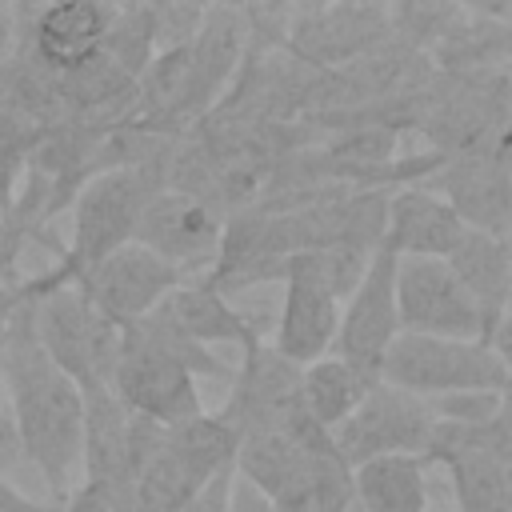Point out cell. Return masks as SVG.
I'll list each match as a JSON object with an SVG mask.
<instances>
[{
    "label": "cell",
    "instance_id": "1",
    "mask_svg": "<svg viewBox=\"0 0 512 512\" xmlns=\"http://www.w3.org/2000/svg\"><path fill=\"white\" fill-rule=\"evenodd\" d=\"M0 380L24 460L44 476L52 500L60 504L72 492V476L84 452V404L80 388L44 356L32 328L28 292L0 340Z\"/></svg>",
    "mask_w": 512,
    "mask_h": 512
},
{
    "label": "cell",
    "instance_id": "2",
    "mask_svg": "<svg viewBox=\"0 0 512 512\" xmlns=\"http://www.w3.org/2000/svg\"><path fill=\"white\" fill-rule=\"evenodd\" d=\"M200 376H232V368L192 340H184L156 312L120 328V352L108 376V392L128 416L156 428L196 420L204 412Z\"/></svg>",
    "mask_w": 512,
    "mask_h": 512
},
{
    "label": "cell",
    "instance_id": "3",
    "mask_svg": "<svg viewBox=\"0 0 512 512\" xmlns=\"http://www.w3.org/2000/svg\"><path fill=\"white\" fill-rule=\"evenodd\" d=\"M172 144H176V136L148 164H112V168H100L96 176H88L80 184V192L72 196V240H68V248H60V260L48 272H36L20 284L28 292L76 288L104 256L132 244L136 220H140L148 196L164 188V164H168Z\"/></svg>",
    "mask_w": 512,
    "mask_h": 512
},
{
    "label": "cell",
    "instance_id": "4",
    "mask_svg": "<svg viewBox=\"0 0 512 512\" xmlns=\"http://www.w3.org/2000/svg\"><path fill=\"white\" fill-rule=\"evenodd\" d=\"M236 476L260 488L276 512H348L352 468L316 424L300 432H264L236 440Z\"/></svg>",
    "mask_w": 512,
    "mask_h": 512
},
{
    "label": "cell",
    "instance_id": "5",
    "mask_svg": "<svg viewBox=\"0 0 512 512\" xmlns=\"http://www.w3.org/2000/svg\"><path fill=\"white\" fill-rule=\"evenodd\" d=\"M232 460L236 432L212 412L160 428L156 448L132 480V512H184Z\"/></svg>",
    "mask_w": 512,
    "mask_h": 512
},
{
    "label": "cell",
    "instance_id": "6",
    "mask_svg": "<svg viewBox=\"0 0 512 512\" xmlns=\"http://www.w3.org/2000/svg\"><path fill=\"white\" fill-rule=\"evenodd\" d=\"M380 384H392L416 400H440L456 392H508V356L488 340H440L396 336Z\"/></svg>",
    "mask_w": 512,
    "mask_h": 512
},
{
    "label": "cell",
    "instance_id": "7",
    "mask_svg": "<svg viewBox=\"0 0 512 512\" xmlns=\"http://www.w3.org/2000/svg\"><path fill=\"white\" fill-rule=\"evenodd\" d=\"M440 464L452 480L456 512H512V432L508 412L484 424L436 420L432 440L420 456Z\"/></svg>",
    "mask_w": 512,
    "mask_h": 512
},
{
    "label": "cell",
    "instance_id": "8",
    "mask_svg": "<svg viewBox=\"0 0 512 512\" xmlns=\"http://www.w3.org/2000/svg\"><path fill=\"white\" fill-rule=\"evenodd\" d=\"M28 300H32V328H36L44 356L76 388L108 384L116 352H120V328L104 320L80 288L28 292Z\"/></svg>",
    "mask_w": 512,
    "mask_h": 512
},
{
    "label": "cell",
    "instance_id": "9",
    "mask_svg": "<svg viewBox=\"0 0 512 512\" xmlns=\"http://www.w3.org/2000/svg\"><path fill=\"white\" fill-rule=\"evenodd\" d=\"M216 416L236 432V440L308 428L312 420L304 416V400H300V368L280 360L256 336L248 348H240V368L232 372L228 400Z\"/></svg>",
    "mask_w": 512,
    "mask_h": 512
},
{
    "label": "cell",
    "instance_id": "10",
    "mask_svg": "<svg viewBox=\"0 0 512 512\" xmlns=\"http://www.w3.org/2000/svg\"><path fill=\"white\" fill-rule=\"evenodd\" d=\"M432 428H436V416H432L428 400H416V396L376 380L368 388V396L352 408V416L328 432V440H332L336 456L348 468H356L376 456H424Z\"/></svg>",
    "mask_w": 512,
    "mask_h": 512
},
{
    "label": "cell",
    "instance_id": "11",
    "mask_svg": "<svg viewBox=\"0 0 512 512\" xmlns=\"http://www.w3.org/2000/svg\"><path fill=\"white\" fill-rule=\"evenodd\" d=\"M392 296H396V320L404 336L488 340L476 304L456 284L444 260H396Z\"/></svg>",
    "mask_w": 512,
    "mask_h": 512
},
{
    "label": "cell",
    "instance_id": "12",
    "mask_svg": "<svg viewBox=\"0 0 512 512\" xmlns=\"http://www.w3.org/2000/svg\"><path fill=\"white\" fill-rule=\"evenodd\" d=\"M220 232H224V216L212 204H204L188 192L160 188L148 196L132 240L144 244L164 264H172L184 280H196L216 264Z\"/></svg>",
    "mask_w": 512,
    "mask_h": 512
},
{
    "label": "cell",
    "instance_id": "13",
    "mask_svg": "<svg viewBox=\"0 0 512 512\" xmlns=\"http://www.w3.org/2000/svg\"><path fill=\"white\" fill-rule=\"evenodd\" d=\"M388 8L380 4H328L296 8L284 52L308 68L340 72L388 40Z\"/></svg>",
    "mask_w": 512,
    "mask_h": 512
},
{
    "label": "cell",
    "instance_id": "14",
    "mask_svg": "<svg viewBox=\"0 0 512 512\" xmlns=\"http://www.w3.org/2000/svg\"><path fill=\"white\" fill-rule=\"evenodd\" d=\"M392 272H396V256L376 248L364 276L356 280V288L340 304V324H336V340H332V352H328V356L352 364L356 372H364L372 380H380V364H384L392 340L400 336Z\"/></svg>",
    "mask_w": 512,
    "mask_h": 512
},
{
    "label": "cell",
    "instance_id": "15",
    "mask_svg": "<svg viewBox=\"0 0 512 512\" xmlns=\"http://www.w3.org/2000/svg\"><path fill=\"white\" fill-rule=\"evenodd\" d=\"M416 184L436 192L464 228L508 236V140L468 156H440V164Z\"/></svg>",
    "mask_w": 512,
    "mask_h": 512
},
{
    "label": "cell",
    "instance_id": "16",
    "mask_svg": "<svg viewBox=\"0 0 512 512\" xmlns=\"http://www.w3.org/2000/svg\"><path fill=\"white\" fill-rule=\"evenodd\" d=\"M180 284H184V276L172 264H164L160 256H152L144 244L132 240V244L116 248L112 256H104L76 288L92 300V308L104 320L124 328V324L148 316Z\"/></svg>",
    "mask_w": 512,
    "mask_h": 512
},
{
    "label": "cell",
    "instance_id": "17",
    "mask_svg": "<svg viewBox=\"0 0 512 512\" xmlns=\"http://www.w3.org/2000/svg\"><path fill=\"white\" fill-rule=\"evenodd\" d=\"M112 12L116 4H100V0H64V4L32 8L20 48L52 76L72 72L92 56H100Z\"/></svg>",
    "mask_w": 512,
    "mask_h": 512
},
{
    "label": "cell",
    "instance_id": "18",
    "mask_svg": "<svg viewBox=\"0 0 512 512\" xmlns=\"http://www.w3.org/2000/svg\"><path fill=\"white\" fill-rule=\"evenodd\" d=\"M464 232L460 216L424 184L392 188L384 200L380 248L396 260H448Z\"/></svg>",
    "mask_w": 512,
    "mask_h": 512
},
{
    "label": "cell",
    "instance_id": "19",
    "mask_svg": "<svg viewBox=\"0 0 512 512\" xmlns=\"http://www.w3.org/2000/svg\"><path fill=\"white\" fill-rule=\"evenodd\" d=\"M444 264L452 268V276L468 292V300L476 304L488 344H496L504 352V344H508V296H512L508 236H492V232H472L468 228Z\"/></svg>",
    "mask_w": 512,
    "mask_h": 512
},
{
    "label": "cell",
    "instance_id": "20",
    "mask_svg": "<svg viewBox=\"0 0 512 512\" xmlns=\"http://www.w3.org/2000/svg\"><path fill=\"white\" fill-rule=\"evenodd\" d=\"M152 312L164 324H172L184 340H192L200 348H216V344L248 348L256 340V324L232 300H224L216 288H208L200 276L184 280L180 288H172Z\"/></svg>",
    "mask_w": 512,
    "mask_h": 512
},
{
    "label": "cell",
    "instance_id": "21",
    "mask_svg": "<svg viewBox=\"0 0 512 512\" xmlns=\"http://www.w3.org/2000/svg\"><path fill=\"white\" fill-rule=\"evenodd\" d=\"M336 324H340V300L300 280H284V300L268 348L292 368H308L332 352Z\"/></svg>",
    "mask_w": 512,
    "mask_h": 512
},
{
    "label": "cell",
    "instance_id": "22",
    "mask_svg": "<svg viewBox=\"0 0 512 512\" xmlns=\"http://www.w3.org/2000/svg\"><path fill=\"white\" fill-rule=\"evenodd\" d=\"M428 464L420 456H376L352 468L360 512H428Z\"/></svg>",
    "mask_w": 512,
    "mask_h": 512
},
{
    "label": "cell",
    "instance_id": "23",
    "mask_svg": "<svg viewBox=\"0 0 512 512\" xmlns=\"http://www.w3.org/2000/svg\"><path fill=\"white\" fill-rule=\"evenodd\" d=\"M376 380L356 372L352 364L336 360V356H324L308 368H300V400H304V416L320 428V432H332L336 424H344L352 416V408L368 396Z\"/></svg>",
    "mask_w": 512,
    "mask_h": 512
},
{
    "label": "cell",
    "instance_id": "24",
    "mask_svg": "<svg viewBox=\"0 0 512 512\" xmlns=\"http://www.w3.org/2000/svg\"><path fill=\"white\" fill-rule=\"evenodd\" d=\"M100 56L124 72L128 80H136L148 60L156 56V28H152V4H116L112 20H108V32H104V44H100Z\"/></svg>",
    "mask_w": 512,
    "mask_h": 512
},
{
    "label": "cell",
    "instance_id": "25",
    "mask_svg": "<svg viewBox=\"0 0 512 512\" xmlns=\"http://www.w3.org/2000/svg\"><path fill=\"white\" fill-rule=\"evenodd\" d=\"M428 408L436 420H448V424H484L508 412V392H456V396L428 400Z\"/></svg>",
    "mask_w": 512,
    "mask_h": 512
},
{
    "label": "cell",
    "instance_id": "26",
    "mask_svg": "<svg viewBox=\"0 0 512 512\" xmlns=\"http://www.w3.org/2000/svg\"><path fill=\"white\" fill-rule=\"evenodd\" d=\"M204 4H152V28H156V52L184 48L200 32Z\"/></svg>",
    "mask_w": 512,
    "mask_h": 512
},
{
    "label": "cell",
    "instance_id": "27",
    "mask_svg": "<svg viewBox=\"0 0 512 512\" xmlns=\"http://www.w3.org/2000/svg\"><path fill=\"white\" fill-rule=\"evenodd\" d=\"M32 144H36V132L0 116V180L12 184L20 192V176H24V164L32 156Z\"/></svg>",
    "mask_w": 512,
    "mask_h": 512
},
{
    "label": "cell",
    "instance_id": "28",
    "mask_svg": "<svg viewBox=\"0 0 512 512\" xmlns=\"http://www.w3.org/2000/svg\"><path fill=\"white\" fill-rule=\"evenodd\" d=\"M56 512H132V500H128V492H116V488L84 480L80 488H72L56 504Z\"/></svg>",
    "mask_w": 512,
    "mask_h": 512
},
{
    "label": "cell",
    "instance_id": "29",
    "mask_svg": "<svg viewBox=\"0 0 512 512\" xmlns=\"http://www.w3.org/2000/svg\"><path fill=\"white\" fill-rule=\"evenodd\" d=\"M32 236L16 220H0V284H20V256Z\"/></svg>",
    "mask_w": 512,
    "mask_h": 512
},
{
    "label": "cell",
    "instance_id": "30",
    "mask_svg": "<svg viewBox=\"0 0 512 512\" xmlns=\"http://www.w3.org/2000/svg\"><path fill=\"white\" fill-rule=\"evenodd\" d=\"M32 8H16V4H0V64H8L24 40V24H28Z\"/></svg>",
    "mask_w": 512,
    "mask_h": 512
},
{
    "label": "cell",
    "instance_id": "31",
    "mask_svg": "<svg viewBox=\"0 0 512 512\" xmlns=\"http://www.w3.org/2000/svg\"><path fill=\"white\" fill-rule=\"evenodd\" d=\"M224 512H276V504L260 492V488H252L248 480H240L236 472H232V484H228V508Z\"/></svg>",
    "mask_w": 512,
    "mask_h": 512
},
{
    "label": "cell",
    "instance_id": "32",
    "mask_svg": "<svg viewBox=\"0 0 512 512\" xmlns=\"http://www.w3.org/2000/svg\"><path fill=\"white\" fill-rule=\"evenodd\" d=\"M232 472H236V468H224V472H220V476H216V480H212V484H208L184 512H224V508H228V484H232Z\"/></svg>",
    "mask_w": 512,
    "mask_h": 512
},
{
    "label": "cell",
    "instance_id": "33",
    "mask_svg": "<svg viewBox=\"0 0 512 512\" xmlns=\"http://www.w3.org/2000/svg\"><path fill=\"white\" fill-rule=\"evenodd\" d=\"M0 512H56V504H40L24 496L8 476H0Z\"/></svg>",
    "mask_w": 512,
    "mask_h": 512
},
{
    "label": "cell",
    "instance_id": "34",
    "mask_svg": "<svg viewBox=\"0 0 512 512\" xmlns=\"http://www.w3.org/2000/svg\"><path fill=\"white\" fill-rule=\"evenodd\" d=\"M24 304V284H0V340L16 316V308Z\"/></svg>",
    "mask_w": 512,
    "mask_h": 512
},
{
    "label": "cell",
    "instance_id": "35",
    "mask_svg": "<svg viewBox=\"0 0 512 512\" xmlns=\"http://www.w3.org/2000/svg\"><path fill=\"white\" fill-rule=\"evenodd\" d=\"M0 416H8V392H4V380H0Z\"/></svg>",
    "mask_w": 512,
    "mask_h": 512
}]
</instances>
